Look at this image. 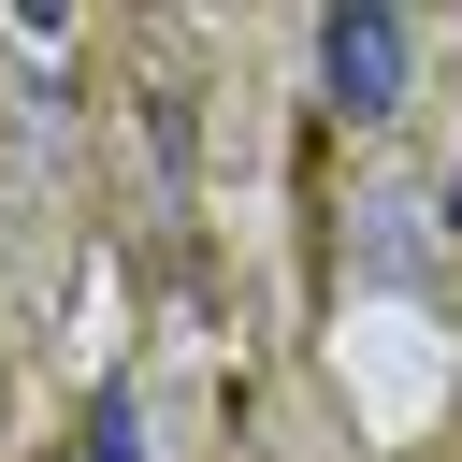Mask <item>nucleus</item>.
I'll return each mask as SVG.
<instances>
[{
  "label": "nucleus",
  "instance_id": "nucleus-1",
  "mask_svg": "<svg viewBox=\"0 0 462 462\" xmlns=\"http://www.w3.org/2000/svg\"><path fill=\"white\" fill-rule=\"evenodd\" d=\"M404 14H318V87H332V116H390L404 101Z\"/></svg>",
  "mask_w": 462,
  "mask_h": 462
},
{
  "label": "nucleus",
  "instance_id": "nucleus-2",
  "mask_svg": "<svg viewBox=\"0 0 462 462\" xmlns=\"http://www.w3.org/2000/svg\"><path fill=\"white\" fill-rule=\"evenodd\" d=\"M72 462H144V404H130V390H101V404H87V433H72Z\"/></svg>",
  "mask_w": 462,
  "mask_h": 462
}]
</instances>
